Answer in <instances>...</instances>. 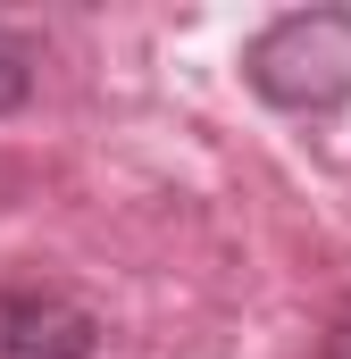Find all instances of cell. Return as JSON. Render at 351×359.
<instances>
[{"mask_svg": "<svg viewBox=\"0 0 351 359\" xmlns=\"http://www.w3.org/2000/svg\"><path fill=\"white\" fill-rule=\"evenodd\" d=\"M326 359H351V309L335 318V326H326Z\"/></svg>", "mask_w": 351, "mask_h": 359, "instance_id": "cell-4", "label": "cell"}, {"mask_svg": "<svg viewBox=\"0 0 351 359\" xmlns=\"http://www.w3.org/2000/svg\"><path fill=\"white\" fill-rule=\"evenodd\" d=\"M34 100V42L25 34H0V117Z\"/></svg>", "mask_w": 351, "mask_h": 359, "instance_id": "cell-3", "label": "cell"}, {"mask_svg": "<svg viewBox=\"0 0 351 359\" xmlns=\"http://www.w3.org/2000/svg\"><path fill=\"white\" fill-rule=\"evenodd\" d=\"M100 318L67 292H0V359H92Z\"/></svg>", "mask_w": 351, "mask_h": 359, "instance_id": "cell-2", "label": "cell"}, {"mask_svg": "<svg viewBox=\"0 0 351 359\" xmlns=\"http://www.w3.org/2000/svg\"><path fill=\"white\" fill-rule=\"evenodd\" d=\"M243 76L267 109H293V117H326L351 100V8H293L251 34L243 50Z\"/></svg>", "mask_w": 351, "mask_h": 359, "instance_id": "cell-1", "label": "cell"}]
</instances>
